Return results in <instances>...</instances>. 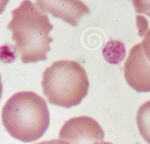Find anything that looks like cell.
Segmentation results:
<instances>
[{
    "mask_svg": "<svg viewBox=\"0 0 150 144\" xmlns=\"http://www.w3.org/2000/svg\"><path fill=\"white\" fill-rule=\"evenodd\" d=\"M53 27L47 14L39 6L26 0L12 10V19L7 28L23 63H35L47 59L53 41L50 31Z\"/></svg>",
    "mask_w": 150,
    "mask_h": 144,
    "instance_id": "1",
    "label": "cell"
},
{
    "mask_svg": "<svg viewBox=\"0 0 150 144\" xmlns=\"http://www.w3.org/2000/svg\"><path fill=\"white\" fill-rule=\"evenodd\" d=\"M2 124L9 134L23 142L41 138L50 124V115L45 100L35 92H19L4 104Z\"/></svg>",
    "mask_w": 150,
    "mask_h": 144,
    "instance_id": "2",
    "label": "cell"
},
{
    "mask_svg": "<svg viewBox=\"0 0 150 144\" xmlns=\"http://www.w3.org/2000/svg\"><path fill=\"white\" fill-rule=\"evenodd\" d=\"M42 86L49 103L66 108L79 105L87 96L89 82L84 68L77 62H53L43 73Z\"/></svg>",
    "mask_w": 150,
    "mask_h": 144,
    "instance_id": "3",
    "label": "cell"
},
{
    "mask_svg": "<svg viewBox=\"0 0 150 144\" xmlns=\"http://www.w3.org/2000/svg\"><path fill=\"white\" fill-rule=\"evenodd\" d=\"M59 138L70 144H97L103 140L104 132L96 120L84 115L67 120L60 130Z\"/></svg>",
    "mask_w": 150,
    "mask_h": 144,
    "instance_id": "4",
    "label": "cell"
},
{
    "mask_svg": "<svg viewBox=\"0 0 150 144\" xmlns=\"http://www.w3.org/2000/svg\"><path fill=\"white\" fill-rule=\"evenodd\" d=\"M123 70L126 82L134 90L138 92H150V61L141 43L130 49Z\"/></svg>",
    "mask_w": 150,
    "mask_h": 144,
    "instance_id": "5",
    "label": "cell"
},
{
    "mask_svg": "<svg viewBox=\"0 0 150 144\" xmlns=\"http://www.w3.org/2000/svg\"><path fill=\"white\" fill-rule=\"evenodd\" d=\"M36 4L45 12L74 26H77L80 19L90 12L80 1H36Z\"/></svg>",
    "mask_w": 150,
    "mask_h": 144,
    "instance_id": "6",
    "label": "cell"
},
{
    "mask_svg": "<svg viewBox=\"0 0 150 144\" xmlns=\"http://www.w3.org/2000/svg\"><path fill=\"white\" fill-rule=\"evenodd\" d=\"M136 120L141 135L150 144V100L145 102L139 107Z\"/></svg>",
    "mask_w": 150,
    "mask_h": 144,
    "instance_id": "7",
    "label": "cell"
},
{
    "mask_svg": "<svg viewBox=\"0 0 150 144\" xmlns=\"http://www.w3.org/2000/svg\"><path fill=\"white\" fill-rule=\"evenodd\" d=\"M105 59L111 64H118L124 58L125 49L124 45L117 40H110L103 49Z\"/></svg>",
    "mask_w": 150,
    "mask_h": 144,
    "instance_id": "8",
    "label": "cell"
},
{
    "mask_svg": "<svg viewBox=\"0 0 150 144\" xmlns=\"http://www.w3.org/2000/svg\"><path fill=\"white\" fill-rule=\"evenodd\" d=\"M141 44L146 57L150 61V29L145 34Z\"/></svg>",
    "mask_w": 150,
    "mask_h": 144,
    "instance_id": "9",
    "label": "cell"
},
{
    "mask_svg": "<svg viewBox=\"0 0 150 144\" xmlns=\"http://www.w3.org/2000/svg\"><path fill=\"white\" fill-rule=\"evenodd\" d=\"M35 144H70L69 143H68L67 142L62 140V139H51L49 141H42L40 142L37 143H35Z\"/></svg>",
    "mask_w": 150,
    "mask_h": 144,
    "instance_id": "10",
    "label": "cell"
},
{
    "mask_svg": "<svg viewBox=\"0 0 150 144\" xmlns=\"http://www.w3.org/2000/svg\"><path fill=\"white\" fill-rule=\"evenodd\" d=\"M9 1H0V14H1L5 10L6 4L8 3Z\"/></svg>",
    "mask_w": 150,
    "mask_h": 144,
    "instance_id": "11",
    "label": "cell"
},
{
    "mask_svg": "<svg viewBox=\"0 0 150 144\" xmlns=\"http://www.w3.org/2000/svg\"><path fill=\"white\" fill-rule=\"evenodd\" d=\"M2 89H3V86H2V83L1 81V76L0 75V99L1 98L2 94Z\"/></svg>",
    "mask_w": 150,
    "mask_h": 144,
    "instance_id": "12",
    "label": "cell"
},
{
    "mask_svg": "<svg viewBox=\"0 0 150 144\" xmlns=\"http://www.w3.org/2000/svg\"><path fill=\"white\" fill-rule=\"evenodd\" d=\"M97 144H112V143H111V142H106V141H104V140H103V141H101V142H100L99 143H98Z\"/></svg>",
    "mask_w": 150,
    "mask_h": 144,
    "instance_id": "13",
    "label": "cell"
}]
</instances>
